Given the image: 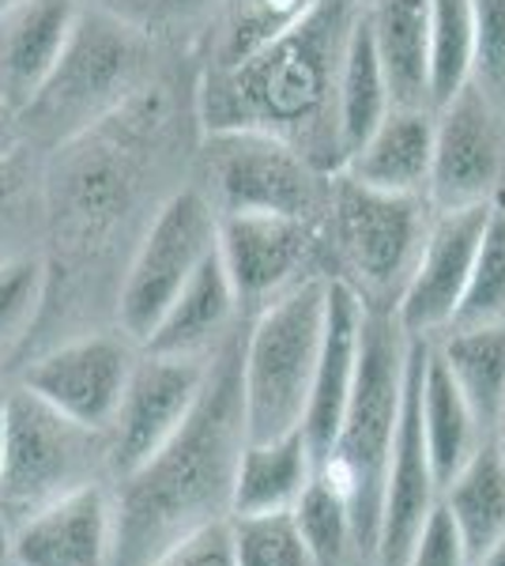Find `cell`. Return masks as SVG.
I'll return each mask as SVG.
<instances>
[{"mask_svg":"<svg viewBox=\"0 0 505 566\" xmlns=\"http://www.w3.org/2000/svg\"><path fill=\"white\" fill-rule=\"evenodd\" d=\"M498 200H502V205H505V193H498Z\"/></svg>","mask_w":505,"mask_h":566,"instance_id":"44","label":"cell"},{"mask_svg":"<svg viewBox=\"0 0 505 566\" xmlns=\"http://www.w3.org/2000/svg\"><path fill=\"white\" fill-rule=\"evenodd\" d=\"M20 186H23V167H20V155L12 151V155H4V159H0V216L12 208Z\"/></svg>","mask_w":505,"mask_h":566,"instance_id":"37","label":"cell"},{"mask_svg":"<svg viewBox=\"0 0 505 566\" xmlns=\"http://www.w3.org/2000/svg\"><path fill=\"white\" fill-rule=\"evenodd\" d=\"M328 280H298L256 314L242 340L245 438L269 442L302 431L314 386Z\"/></svg>","mask_w":505,"mask_h":566,"instance_id":"4","label":"cell"},{"mask_svg":"<svg viewBox=\"0 0 505 566\" xmlns=\"http://www.w3.org/2000/svg\"><path fill=\"white\" fill-rule=\"evenodd\" d=\"M242 336H227L178 434L136 472L114 480V566H148L181 536L231 517L234 472L245 450Z\"/></svg>","mask_w":505,"mask_h":566,"instance_id":"1","label":"cell"},{"mask_svg":"<svg viewBox=\"0 0 505 566\" xmlns=\"http://www.w3.org/2000/svg\"><path fill=\"white\" fill-rule=\"evenodd\" d=\"M91 4L133 27L144 39H151V34L181 31L192 20H200L204 12H211L215 0H91Z\"/></svg>","mask_w":505,"mask_h":566,"instance_id":"34","label":"cell"},{"mask_svg":"<svg viewBox=\"0 0 505 566\" xmlns=\"http://www.w3.org/2000/svg\"><path fill=\"white\" fill-rule=\"evenodd\" d=\"M208 378V355H136L117 416L106 431L109 480H122L151 461L178 434Z\"/></svg>","mask_w":505,"mask_h":566,"instance_id":"10","label":"cell"},{"mask_svg":"<svg viewBox=\"0 0 505 566\" xmlns=\"http://www.w3.org/2000/svg\"><path fill=\"white\" fill-rule=\"evenodd\" d=\"M442 506L461 533L467 563L505 541V461L491 438L442 488Z\"/></svg>","mask_w":505,"mask_h":566,"instance_id":"25","label":"cell"},{"mask_svg":"<svg viewBox=\"0 0 505 566\" xmlns=\"http://www.w3.org/2000/svg\"><path fill=\"white\" fill-rule=\"evenodd\" d=\"M370 27L392 106L430 109V0H381Z\"/></svg>","mask_w":505,"mask_h":566,"instance_id":"22","label":"cell"},{"mask_svg":"<svg viewBox=\"0 0 505 566\" xmlns=\"http://www.w3.org/2000/svg\"><path fill=\"white\" fill-rule=\"evenodd\" d=\"M133 363L136 355L128 336H76L34 359L23 374V389H31L72 423L106 434L122 405Z\"/></svg>","mask_w":505,"mask_h":566,"instance_id":"13","label":"cell"},{"mask_svg":"<svg viewBox=\"0 0 505 566\" xmlns=\"http://www.w3.org/2000/svg\"><path fill=\"white\" fill-rule=\"evenodd\" d=\"M238 291L231 276H227L219 253L211 250L200 269L186 280V287L173 295L167 314L159 317V325L151 328V336L144 340V352L155 355H189V359H204L208 352H215L227 340L231 328Z\"/></svg>","mask_w":505,"mask_h":566,"instance_id":"19","label":"cell"},{"mask_svg":"<svg viewBox=\"0 0 505 566\" xmlns=\"http://www.w3.org/2000/svg\"><path fill=\"white\" fill-rule=\"evenodd\" d=\"M76 0H12L0 8V106L12 114L39 95L72 39Z\"/></svg>","mask_w":505,"mask_h":566,"instance_id":"18","label":"cell"},{"mask_svg":"<svg viewBox=\"0 0 505 566\" xmlns=\"http://www.w3.org/2000/svg\"><path fill=\"white\" fill-rule=\"evenodd\" d=\"M472 84L505 125V0H475Z\"/></svg>","mask_w":505,"mask_h":566,"instance_id":"33","label":"cell"},{"mask_svg":"<svg viewBox=\"0 0 505 566\" xmlns=\"http://www.w3.org/2000/svg\"><path fill=\"white\" fill-rule=\"evenodd\" d=\"M472 566H505V541H498L486 555H480Z\"/></svg>","mask_w":505,"mask_h":566,"instance_id":"40","label":"cell"},{"mask_svg":"<svg viewBox=\"0 0 505 566\" xmlns=\"http://www.w3.org/2000/svg\"><path fill=\"white\" fill-rule=\"evenodd\" d=\"M419 412H422V438H427V453L430 464H434L438 488H445L475 458V450L486 442V431L480 427V419H475L472 405L464 400V392L456 389L453 374L445 370L434 344L427 348V363H422Z\"/></svg>","mask_w":505,"mask_h":566,"instance_id":"24","label":"cell"},{"mask_svg":"<svg viewBox=\"0 0 505 566\" xmlns=\"http://www.w3.org/2000/svg\"><path fill=\"white\" fill-rule=\"evenodd\" d=\"M430 344L491 438L505 408V325L449 328Z\"/></svg>","mask_w":505,"mask_h":566,"instance_id":"26","label":"cell"},{"mask_svg":"<svg viewBox=\"0 0 505 566\" xmlns=\"http://www.w3.org/2000/svg\"><path fill=\"white\" fill-rule=\"evenodd\" d=\"M491 205L438 212V219L430 223L419 258L403 280L397 303H392V317L408 340H438L453 325Z\"/></svg>","mask_w":505,"mask_h":566,"instance_id":"12","label":"cell"},{"mask_svg":"<svg viewBox=\"0 0 505 566\" xmlns=\"http://www.w3.org/2000/svg\"><path fill=\"white\" fill-rule=\"evenodd\" d=\"M215 223L219 212L200 189H178L155 212L125 272L122 295H117L122 336L144 348V340L159 325V317L167 314L173 295L186 287V280L200 269V261L215 250Z\"/></svg>","mask_w":505,"mask_h":566,"instance_id":"8","label":"cell"},{"mask_svg":"<svg viewBox=\"0 0 505 566\" xmlns=\"http://www.w3.org/2000/svg\"><path fill=\"white\" fill-rule=\"evenodd\" d=\"M505 125L480 87L467 84L434 114V159H430L427 200L438 212L491 205L502 193Z\"/></svg>","mask_w":505,"mask_h":566,"instance_id":"11","label":"cell"},{"mask_svg":"<svg viewBox=\"0 0 505 566\" xmlns=\"http://www.w3.org/2000/svg\"><path fill=\"white\" fill-rule=\"evenodd\" d=\"M328 212L336 219V239L366 287L378 295H400L430 231L422 197L381 193L336 170L328 181Z\"/></svg>","mask_w":505,"mask_h":566,"instance_id":"9","label":"cell"},{"mask_svg":"<svg viewBox=\"0 0 505 566\" xmlns=\"http://www.w3.org/2000/svg\"><path fill=\"white\" fill-rule=\"evenodd\" d=\"M4 4H12V0H0V8H4Z\"/></svg>","mask_w":505,"mask_h":566,"instance_id":"43","label":"cell"},{"mask_svg":"<svg viewBox=\"0 0 505 566\" xmlns=\"http://www.w3.org/2000/svg\"><path fill=\"white\" fill-rule=\"evenodd\" d=\"M4 472H0V514L12 525L31 517L87 483L109 476L106 434L87 431L53 412L31 389L4 397Z\"/></svg>","mask_w":505,"mask_h":566,"instance_id":"6","label":"cell"},{"mask_svg":"<svg viewBox=\"0 0 505 566\" xmlns=\"http://www.w3.org/2000/svg\"><path fill=\"white\" fill-rule=\"evenodd\" d=\"M12 151H20V117L8 106H0V159Z\"/></svg>","mask_w":505,"mask_h":566,"instance_id":"38","label":"cell"},{"mask_svg":"<svg viewBox=\"0 0 505 566\" xmlns=\"http://www.w3.org/2000/svg\"><path fill=\"white\" fill-rule=\"evenodd\" d=\"M362 317L366 298L358 295L355 283L328 280L325 287V328H320V352L314 386H309L306 419H302V434L320 464L339 431V419L351 400L355 374H358V348H362Z\"/></svg>","mask_w":505,"mask_h":566,"instance_id":"17","label":"cell"},{"mask_svg":"<svg viewBox=\"0 0 505 566\" xmlns=\"http://www.w3.org/2000/svg\"><path fill=\"white\" fill-rule=\"evenodd\" d=\"M475 325H505V205L494 200L486 216L480 250L472 261L464 298L449 328H475ZM445 328V333H449Z\"/></svg>","mask_w":505,"mask_h":566,"instance_id":"29","label":"cell"},{"mask_svg":"<svg viewBox=\"0 0 505 566\" xmlns=\"http://www.w3.org/2000/svg\"><path fill=\"white\" fill-rule=\"evenodd\" d=\"M355 20V0H309V8L287 31H280L234 69H208L200 87L204 129L280 136L317 170H328L320 148L339 151L336 84Z\"/></svg>","mask_w":505,"mask_h":566,"instance_id":"2","label":"cell"},{"mask_svg":"<svg viewBox=\"0 0 505 566\" xmlns=\"http://www.w3.org/2000/svg\"><path fill=\"white\" fill-rule=\"evenodd\" d=\"M144 34L106 15L103 8H80L72 39L50 80L20 114V129H34L61 148L64 140L87 133L133 95L144 65Z\"/></svg>","mask_w":505,"mask_h":566,"instance_id":"5","label":"cell"},{"mask_svg":"<svg viewBox=\"0 0 505 566\" xmlns=\"http://www.w3.org/2000/svg\"><path fill=\"white\" fill-rule=\"evenodd\" d=\"M231 544L238 566H317L291 510L231 517Z\"/></svg>","mask_w":505,"mask_h":566,"instance_id":"30","label":"cell"},{"mask_svg":"<svg viewBox=\"0 0 505 566\" xmlns=\"http://www.w3.org/2000/svg\"><path fill=\"white\" fill-rule=\"evenodd\" d=\"M4 438H8V419H4V397H0V472H4Z\"/></svg>","mask_w":505,"mask_h":566,"instance_id":"42","label":"cell"},{"mask_svg":"<svg viewBox=\"0 0 505 566\" xmlns=\"http://www.w3.org/2000/svg\"><path fill=\"white\" fill-rule=\"evenodd\" d=\"M314 476L317 461L302 431L269 438V442H245L234 472L231 517L295 510V502L302 499V491L309 488Z\"/></svg>","mask_w":505,"mask_h":566,"instance_id":"21","label":"cell"},{"mask_svg":"<svg viewBox=\"0 0 505 566\" xmlns=\"http://www.w3.org/2000/svg\"><path fill=\"white\" fill-rule=\"evenodd\" d=\"M114 483H87L12 525V566H114Z\"/></svg>","mask_w":505,"mask_h":566,"instance_id":"15","label":"cell"},{"mask_svg":"<svg viewBox=\"0 0 505 566\" xmlns=\"http://www.w3.org/2000/svg\"><path fill=\"white\" fill-rule=\"evenodd\" d=\"M491 442L498 446V453H502V461H505V408H502V419H498V427H494Z\"/></svg>","mask_w":505,"mask_h":566,"instance_id":"41","label":"cell"},{"mask_svg":"<svg viewBox=\"0 0 505 566\" xmlns=\"http://www.w3.org/2000/svg\"><path fill=\"white\" fill-rule=\"evenodd\" d=\"M204 163L215 212H272L314 223L328 208L325 175L280 136L253 129L208 133Z\"/></svg>","mask_w":505,"mask_h":566,"instance_id":"7","label":"cell"},{"mask_svg":"<svg viewBox=\"0 0 505 566\" xmlns=\"http://www.w3.org/2000/svg\"><path fill=\"white\" fill-rule=\"evenodd\" d=\"M475 72V0H430V109L453 103Z\"/></svg>","mask_w":505,"mask_h":566,"instance_id":"27","label":"cell"},{"mask_svg":"<svg viewBox=\"0 0 505 566\" xmlns=\"http://www.w3.org/2000/svg\"><path fill=\"white\" fill-rule=\"evenodd\" d=\"M295 525L306 541L309 555L317 559V566H358L366 563L362 544L355 533V517L351 506L325 476H314L309 488L302 491V499L295 502Z\"/></svg>","mask_w":505,"mask_h":566,"instance_id":"28","label":"cell"},{"mask_svg":"<svg viewBox=\"0 0 505 566\" xmlns=\"http://www.w3.org/2000/svg\"><path fill=\"white\" fill-rule=\"evenodd\" d=\"M148 566H238L231 544V517L181 536L162 555H155Z\"/></svg>","mask_w":505,"mask_h":566,"instance_id":"35","label":"cell"},{"mask_svg":"<svg viewBox=\"0 0 505 566\" xmlns=\"http://www.w3.org/2000/svg\"><path fill=\"white\" fill-rule=\"evenodd\" d=\"M45 272L42 258H8L0 261V348L15 344L31 328L34 314L45 303Z\"/></svg>","mask_w":505,"mask_h":566,"instance_id":"32","label":"cell"},{"mask_svg":"<svg viewBox=\"0 0 505 566\" xmlns=\"http://www.w3.org/2000/svg\"><path fill=\"white\" fill-rule=\"evenodd\" d=\"M0 566H12V522L0 514Z\"/></svg>","mask_w":505,"mask_h":566,"instance_id":"39","label":"cell"},{"mask_svg":"<svg viewBox=\"0 0 505 566\" xmlns=\"http://www.w3.org/2000/svg\"><path fill=\"white\" fill-rule=\"evenodd\" d=\"M403 566H472L467 563L461 533H456L453 517H449V510L442 502L430 510L427 525L419 528V536H415V544H411Z\"/></svg>","mask_w":505,"mask_h":566,"instance_id":"36","label":"cell"},{"mask_svg":"<svg viewBox=\"0 0 505 566\" xmlns=\"http://www.w3.org/2000/svg\"><path fill=\"white\" fill-rule=\"evenodd\" d=\"M389 109H392V98H389V84H385L378 42H374L370 12H358L351 34H347L344 65H339V84H336L339 167L370 140Z\"/></svg>","mask_w":505,"mask_h":566,"instance_id":"23","label":"cell"},{"mask_svg":"<svg viewBox=\"0 0 505 566\" xmlns=\"http://www.w3.org/2000/svg\"><path fill=\"white\" fill-rule=\"evenodd\" d=\"M411 340L403 336L392 310L366 303L362 348H358V374L351 400L339 419V431L328 446L317 476H325L347 499L355 517V533L366 563H374L381 528V499L389 476L392 442H397L403 378H408Z\"/></svg>","mask_w":505,"mask_h":566,"instance_id":"3","label":"cell"},{"mask_svg":"<svg viewBox=\"0 0 505 566\" xmlns=\"http://www.w3.org/2000/svg\"><path fill=\"white\" fill-rule=\"evenodd\" d=\"M306 8L309 0H242L227 20L223 34H219L211 69H234L238 61L256 53L280 31H287Z\"/></svg>","mask_w":505,"mask_h":566,"instance_id":"31","label":"cell"},{"mask_svg":"<svg viewBox=\"0 0 505 566\" xmlns=\"http://www.w3.org/2000/svg\"><path fill=\"white\" fill-rule=\"evenodd\" d=\"M427 348H430V340H411V352H408L403 408H400L397 442H392V458H389V476H385L378 552H374V563L378 566H403L419 528L427 525L430 510L442 502V488H438L434 464H430L427 438H422V412H419Z\"/></svg>","mask_w":505,"mask_h":566,"instance_id":"14","label":"cell"},{"mask_svg":"<svg viewBox=\"0 0 505 566\" xmlns=\"http://www.w3.org/2000/svg\"><path fill=\"white\" fill-rule=\"evenodd\" d=\"M434 159V109L392 106L370 140L351 159H344V175L381 193L422 197Z\"/></svg>","mask_w":505,"mask_h":566,"instance_id":"20","label":"cell"},{"mask_svg":"<svg viewBox=\"0 0 505 566\" xmlns=\"http://www.w3.org/2000/svg\"><path fill=\"white\" fill-rule=\"evenodd\" d=\"M314 245V223L272 212H219L215 253L238 303H269L298 283Z\"/></svg>","mask_w":505,"mask_h":566,"instance_id":"16","label":"cell"}]
</instances>
